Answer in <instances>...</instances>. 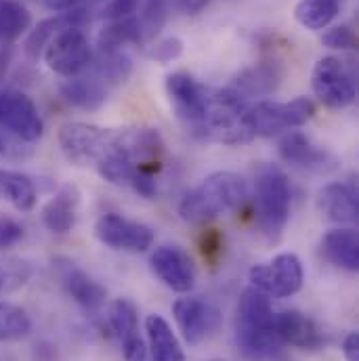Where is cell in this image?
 I'll return each mask as SVG.
<instances>
[{"label": "cell", "mask_w": 359, "mask_h": 361, "mask_svg": "<svg viewBox=\"0 0 359 361\" xmlns=\"http://www.w3.org/2000/svg\"><path fill=\"white\" fill-rule=\"evenodd\" d=\"M63 156L76 166L99 171L109 162H133L154 173L162 166L164 139L158 128L124 126L103 128L87 122H68L57 135Z\"/></svg>", "instance_id": "6da1fadb"}, {"label": "cell", "mask_w": 359, "mask_h": 361, "mask_svg": "<svg viewBox=\"0 0 359 361\" xmlns=\"http://www.w3.org/2000/svg\"><path fill=\"white\" fill-rule=\"evenodd\" d=\"M236 345L252 361L273 360L284 347L281 338L275 332V313L271 307V298L255 286L246 288L238 300Z\"/></svg>", "instance_id": "7a4b0ae2"}, {"label": "cell", "mask_w": 359, "mask_h": 361, "mask_svg": "<svg viewBox=\"0 0 359 361\" xmlns=\"http://www.w3.org/2000/svg\"><path fill=\"white\" fill-rule=\"evenodd\" d=\"M248 197V183L231 171H221L187 191L179 204V214L187 223H208L240 208Z\"/></svg>", "instance_id": "3957f363"}, {"label": "cell", "mask_w": 359, "mask_h": 361, "mask_svg": "<svg viewBox=\"0 0 359 361\" xmlns=\"http://www.w3.org/2000/svg\"><path fill=\"white\" fill-rule=\"evenodd\" d=\"M255 202L259 229L271 242L279 240L292 210V187L281 169L273 164L259 169L255 179Z\"/></svg>", "instance_id": "277c9868"}, {"label": "cell", "mask_w": 359, "mask_h": 361, "mask_svg": "<svg viewBox=\"0 0 359 361\" xmlns=\"http://www.w3.org/2000/svg\"><path fill=\"white\" fill-rule=\"evenodd\" d=\"M315 116V103L309 97H296L292 101H259L248 105L244 114V126L255 137H273L290 128L307 124Z\"/></svg>", "instance_id": "5b68a950"}, {"label": "cell", "mask_w": 359, "mask_h": 361, "mask_svg": "<svg viewBox=\"0 0 359 361\" xmlns=\"http://www.w3.org/2000/svg\"><path fill=\"white\" fill-rule=\"evenodd\" d=\"M315 97L330 109H345L358 99L355 70L341 57H322L311 76Z\"/></svg>", "instance_id": "8992f818"}, {"label": "cell", "mask_w": 359, "mask_h": 361, "mask_svg": "<svg viewBox=\"0 0 359 361\" xmlns=\"http://www.w3.org/2000/svg\"><path fill=\"white\" fill-rule=\"evenodd\" d=\"M42 55L49 70L63 78L78 76L92 61V49L83 27H68L55 34L44 47Z\"/></svg>", "instance_id": "52a82bcc"}, {"label": "cell", "mask_w": 359, "mask_h": 361, "mask_svg": "<svg viewBox=\"0 0 359 361\" xmlns=\"http://www.w3.org/2000/svg\"><path fill=\"white\" fill-rule=\"evenodd\" d=\"M248 279L257 290L265 292L267 296L288 298L300 292L305 271L300 259L294 252H281L271 263L255 265L248 271Z\"/></svg>", "instance_id": "ba28073f"}, {"label": "cell", "mask_w": 359, "mask_h": 361, "mask_svg": "<svg viewBox=\"0 0 359 361\" xmlns=\"http://www.w3.org/2000/svg\"><path fill=\"white\" fill-rule=\"evenodd\" d=\"M0 128L23 143H36L44 133L36 103L21 90H0Z\"/></svg>", "instance_id": "9c48e42d"}, {"label": "cell", "mask_w": 359, "mask_h": 361, "mask_svg": "<svg viewBox=\"0 0 359 361\" xmlns=\"http://www.w3.org/2000/svg\"><path fill=\"white\" fill-rule=\"evenodd\" d=\"M95 238L111 248L124 252H147L154 246V231L145 223L126 219L118 212H107L95 223Z\"/></svg>", "instance_id": "30bf717a"}, {"label": "cell", "mask_w": 359, "mask_h": 361, "mask_svg": "<svg viewBox=\"0 0 359 361\" xmlns=\"http://www.w3.org/2000/svg\"><path fill=\"white\" fill-rule=\"evenodd\" d=\"M166 94L177 118L189 128V133L195 130L208 111L210 89L187 72H173L166 76Z\"/></svg>", "instance_id": "8fae6325"}, {"label": "cell", "mask_w": 359, "mask_h": 361, "mask_svg": "<svg viewBox=\"0 0 359 361\" xmlns=\"http://www.w3.org/2000/svg\"><path fill=\"white\" fill-rule=\"evenodd\" d=\"M152 271L173 292L187 294L195 286V265L181 246H160L150 257Z\"/></svg>", "instance_id": "7c38bea8"}, {"label": "cell", "mask_w": 359, "mask_h": 361, "mask_svg": "<svg viewBox=\"0 0 359 361\" xmlns=\"http://www.w3.org/2000/svg\"><path fill=\"white\" fill-rule=\"evenodd\" d=\"M279 156L286 164L311 171V173H328L336 169V158L322 145H315L307 135L292 130L279 141Z\"/></svg>", "instance_id": "4fadbf2b"}, {"label": "cell", "mask_w": 359, "mask_h": 361, "mask_svg": "<svg viewBox=\"0 0 359 361\" xmlns=\"http://www.w3.org/2000/svg\"><path fill=\"white\" fill-rule=\"evenodd\" d=\"M107 322L122 343L126 361H145L147 347L139 334V309L130 298H116L109 305Z\"/></svg>", "instance_id": "5bb4252c"}, {"label": "cell", "mask_w": 359, "mask_h": 361, "mask_svg": "<svg viewBox=\"0 0 359 361\" xmlns=\"http://www.w3.org/2000/svg\"><path fill=\"white\" fill-rule=\"evenodd\" d=\"M173 315L189 345H200L219 324V313L202 296H183L175 300Z\"/></svg>", "instance_id": "9a60e30c"}, {"label": "cell", "mask_w": 359, "mask_h": 361, "mask_svg": "<svg viewBox=\"0 0 359 361\" xmlns=\"http://www.w3.org/2000/svg\"><path fill=\"white\" fill-rule=\"evenodd\" d=\"M275 332L284 345L303 351H320L326 343L322 328L309 315L296 309H286L275 313Z\"/></svg>", "instance_id": "2e32d148"}, {"label": "cell", "mask_w": 359, "mask_h": 361, "mask_svg": "<svg viewBox=\"0 0 359 361\" xmlns=\"http://www.w3.org/2000/svg\"><path fill=\"white\" fill-rule=\"evenodd\" d=\"M286 78V66L277 55H267L261 61L244 68L233 82V89L244 97H265L273 94Z\"/></svg>", "instance_id": "e0dca14e"}, {"label": "cell", "mask_w": 359, "mask_h": 361, "mask_svg": "<svg viewBox=\"0 0 359 361\" xmlns=\"http://www.w3.org/2000/svg\"><path fill=\"white\" fill-rule=\"evenodd\" d=\"M317 208L320 212L341 225L355 223L359 216L358 187L353 183H328L317 193Z\"/></svg>", "instance_id": "ac0fdd59"}, {"label": "cell", "mask_w": 359, "mask_h": 361, "mask_svg": "<svg viewBox=\"0 0 359 361\" xmlns=\"http://www.w3.org/2000/svg\"><path fill=\"white\" fill-rule=\"evenodd\" d=\"M80 206V191L76 185H63L55 197H51L42 208V223L51 233L63 235L70 233L76 225Z\"/></svg>", "instance_id": "d6986e66"}, {"label": "cell", "mask_w": 359, "mask_h": 361, "mask_svg": "<svg viewBox=\"0 0 359 361\" xmlns=\"http://www.w3.org/2000/svg\"><path fill=\"white\" fill-rule=\"evenodd\" d=\"M85 23H89V15L85 8H68V11H59L49 19H42L28 36L25 40V53L32 59H38L44 51V47L49 44V40L68 30V27H83Z\"/></svg>", "instance_id": "ffe728a7"}, {"label": "cell", "mask_w": 359, "mask_h": 361, "mask_svg": "<svg viewBox=\"0 0 359 361\" xmlns=\"http://www.w3.org/2000/svg\"><path fill=\"white\" fill-rule=\"evenodd\" d=\"M322 255L326 261L345 271L359 269V238L353 227L332 229L322 238Z\"/></svg>", "instance_id": "44dd1931"}, {"label": "cell", "mask_w": 359, "mask_h": 361, "mask_svg": "<svg viewBox=\"0 0 359 361\" xmlns=\"http://www.w3.org/2000/svg\"><path fill=\"white\" fill-rule=\"evenodd\" d=\"M145 332L150 341V351L154 361H185V353L171 324L154 313L145 317Z\"/></svg>", "instance_id": "7402d4cb"}, {"label": "cell", "mask_w": 359, "mask_h": 361, "mask_svg": "<svg viewBox=\"0 0 359 361\" xmlns=\"http://www.w3.org/2000/svg\"><path fill=\"white\" fill-rule=\"evenodd\" d=\"M59 92H61L63 101H68L70 105L92 111V109H99L107 101L109 87L103 80H99L97 76H90V78L74 76L59 85Z\"/></svg>", "instance_id": "603a6c76"}, {"label": "cell", "mask_w": 359, "mask_h": 361, "mask_svg": "<svg viewBox=\"0 0 359 361\" xmlns=\"http://www.w3.org/2000/svg\"><path fill=\"white\" fill-rule=\"evenodd\" d=\"M61 279H63V286H66L68 294H70L85 311L95 313V311H99V309L103 307L107 292H105V288H103L99 281H95V279L90 277L89 273H85V271L74 267V265H68V267L63 269Z\"/></svg>", "instance_id": "cb8c5ba5"}, {"label": "cell", "mask_w": 359, "mask_h": 361, "mask_svg": "<svg viewBox=\"0 0 359 361\" xmlns=\"http://www.w3.org/2000/svg\"><path fill=\"white\" fill-rule=\"evenodd\" d=\"M145 34L141 27L139 17H126L111 21L97 38L99 53H111V51H122L126 44H143Z\"/></svg>", "instance_id": "d4e9b609"}, {"label": "cell", "mask_w": 359, "mask_h": 361, "mask_svg": "<svg viewBox=\"0 0 359 361\" xmlns=\"http://www.w3.org/2000/svg\"><path fill=\"white\" fill-rule=\"evenodd\" d=\"M0 197L8 200L17 210L30 212L36 206L38 191L34 180L23 173L0 169Z\"/></svg>", "instance_id": "484cf974"}, {"label": "cell", "mask_w": 359, "mask_h": 361, "mask_svg": "<svg viewBox=\"0 0 359 361\" xmlns=\"http://www.w3.org/2000/svg\"><path fill=\"white\" fill-rule=\"evenodd\" d=\"M345 0H300L294 8L296 21L313 32L326 30L343 11Z\"/></svg>", "instance_id": "4316f807"}, {"label": "cell", "mask_w": 359, "mask_h": 361, "mask_svg": "<svg viewBox=\"0 0 359 361\" xmlns=\"http://www.w3.org/2000/svg\"><path fill=\"white\" fill-rule=\"evenodd\" d=\"M32 23V15L21 0H0V47L21 38Z\"/></svg>", "instance_id": "83f0119b"}, {"label": "cell", "mask_w": 359, "mask_h": 361, "mask_svg": "<svg viewBox=\"0 0 359 361\" xmlns=\"http://www.w3.org/2000/svg\"><path fill=\"white\" fill-rule=\"evenodd\" d=\"M95 68V76L103 80L107 87L124 85L133 74V59L124 51H111V53H99L95 61H90Z\"/></svg>", "instance_id": "f1b7e54d"}, {"label": "cell", "mask_w": 359, "mask_h": 361, "mask_svg": "<svg viewBox=\"0 0 359 361\" xmlns=\"http://www.w3.org/2000/svg\"><path fill=\"white\" fill-rule=\"evenodd\" d=\"M32 332V319L30 315L6 300H0V343L21 341Z\"/></svg>", "instance_id": "f546056e"}, {"label": "cell", "mask_w": 359, "mask_h": 361, "mask_svg": "<svg viewBox=\"0 0 359 361\" xmlns=\"http://www.w3.org/2000/svg\"><path fill=\"white\" fill-rule=\"evenodd\" d=\"M34 275V265L19 257H0V296L21 290Z\"/></svg>", "instance_id": "4dcf8cb0"}, {"label": "cell", "mask_w": 359, "mask_h": 361, "mask_svg": "<svg viewBox=\"0 0 359 361\" xmlns=\"http://www.w3.org/2000/svg\"><path fill=\"white\" fill-rule=\"evenodd\" d=\"M183 40L179 36H166V38H160L158 42H154L150 49H147V59L156 61V63H173L177 61L181 55H183Z\"/></svg>", "instance_id": "1f68e13d"}, {"label": "cell", "mask_w": 359, "mask_h": 361, "mask_svg": "<svg viewBox=\"0 0 359 361\" xmlns=\"http://www.w3.org/2000/svg\"><path fill=\"white\" fill-rule=\"evenodd\" d=\"M322 44L334 51H353L358 49V34L351 25H336L322 36Z\"/></svg>", "instance_id": "d6a6232c"}, {"label": "cell", "mask_w": 359, "mask_h": 361, "mask_svg": "<svg viewBox=\"0 0 359 361\" xmlns=\"http://www.w3.org/2000/svg\"><path fill=\"white\" fill-rule=\"evenodd\" d=\"M23 238H25L23 225L8 214H0V252L15 248Z\"/></svg>", "instance_id": "836d02e7"}, {"label": "cell", "mask_w": 359, "mask_h": 361, "mask_svg": "<svg viewBox=\"0 0 359 361\" xmlns=\"http://www.w3.org/2000/svg\"><path fill=\"white\" fill-rule=\"evenodd\" d=\"M200 255L208 265H217L223 255V235L217 229H206L200 238Z\"/></svg>", "instance_id": "e575fe53"}, {"label": "cell", "mask_w": 359, "mask_h": 361, "mask_svg": "<svg viewBox=\"0 0 359 361\" xmlns=\"http://www.w3.org/2000/svg\"><path fill=\"white\" fill-rule=\"evenodd\" d=\"M137 6H139V0H109V4L103 8V17H107L109 21L126 19V17H133Z\"/></svg>", "instance_id": "d590c367"}, {"label": "cell", "mask_w": 359, "mask_h": 361, "mask_svg": "<svg viewBox=\"0 0 359 361\" xmlns=\"http://www.w3.org/2000/svg\"><path fill=\"white\" fill-rule=\"evenodd\" d=\"M23 156H25L23 147H19V143L11 141V137L0 130V158L11 160V158H23Z\"/></svg>", "instance_id": "8d00e7d4"}, {"label": "cell", "mask_w": 359, "mask_h": 361, "mask_svg": "<svg viewBox=\"0 0 359 361\" xmlns=\"http://www.w3.org/2000/svg\"><path fill=\"white\" fill-rule=\"evenodd\" d=\"M343 355L347 361H359V334L349 332L343 343Z\"/></svg>", "instance_id": "74e56055"}, {"label": "cell", "mask_w": 359, "mask_h": 361, "mask_svg": "<svg viewBox=\"0 0 359 361\" xmlns=\"http://www.w3.org/2000/svg\"><path fill=\"white\" fill-rule=\"evenodd\" d=\"M208 0H177V6H179L183 13H197L204 8Z\"/></svg>", "instance_id": "f35d334b"}]
</instances>
